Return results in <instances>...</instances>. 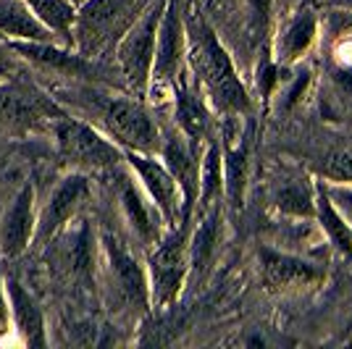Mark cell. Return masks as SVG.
<instances>
[{"instance_id":"obj_34","label":"cell","mask_w":352,"mask_h":349,"mask_svg":"<svg viewBox=\"0 0 352 349\" xmlns=\"http://www.w3.org/2000/svg\"><path fill=\"white\" fill-rule=\"evenodd\" d=\"M0 82H3V79H0Z\"/></svg>"},{"instance_id":"obj_3","label":"cell","mask_w":352,"mask_h":349,"mask_svg":"<svg viewBox=\"0 0 352 349\" xmlns=\"http://www.w3.org/2000/svg\"><path fill=\"white\" fill-rule=\"evenodd\" d=\"M190 229L192 221H184L174 229H166L161 239L147 252V284L150 305L166 310L179 300L192 271L190 262Z\"/></svg>"},{"instance_id":"obj_5","label":"cell","mask_w":352,"mask_h":349,"mask_svg":"<svg viewBox=\"0 0 352 349\" xmlns=\"http://www.w3.org/2000/svg\"><path fill=\"white\" fill-rule=\"evenodd\" d=\"M163 11H166V0H150L145 11L134 19L132 27L116 43L118 71L137 98H147V89H150V74L155 60V43H158Z\"/></svg>"},{"instance_id":"obj_27","label":"cell","mask_w":352,"mask_h":349,"mask_svg":"<svg viewBox=\"0 0 352 349\" xmlns=\"http://www.w3.org/2000/svg\"><path fill=\"white\" fill-rule=\"evenodd\" d=\"M248 11V27L258 40H268L271 19H274V0H245Z\"/></svg>"},{"instance_id":"obj_10","label":"cell","mask_w":352,"mask_h":349,"mask_svg":"<svg viewBox=\"0 0 352 349\" xmlns=\"http://www.w3.org/2000/svg\"><path fill=\"white\" fill-rule=\"evenodd\" d=\"M124 166L137 176L140 187L145 190L150 203L158 207L166 229H174L184 223V210H182V192L179 184L166 168L161 155H147L137 150H124Z\"/></svg>"},{"instance_id":"obj_30","label":"cell","mask_w":352,"mask_h":349,"mask_svg":"<svg viewBox=\"0 0 352 349\" xmlns=\"http://www.w3.org/2000/svg\"><path fill=\"white\" fill-rule=\"evenodd\" d=\"M8 315H11V307H8V294H6V278L0 276V331L8 328Z\"/></svg>"},{"instance_id":"obj_13","label":"cell","mask_w":352,"mask_h":349,"mask_svg":"<svg viewBox=\"0 0 352 349\" xmlns=\"http://www.w3.org/2000/svg\"><path fill=\"white\" fill-rule=\"evenodd\" d=\"M158 155H161L166 168L171 171V176L179 184L184 221H192L195 207H197V197H200V158H203V147L192 145L190 139L176 129L171 134H163V145Z\"/></svg>"},{"instance_id":"obj_6","label":"cell","mask_w":352,"mask_h":349,"mask_svg":"<svg viewBox=\"0 0 352 349\" xmlns=\"http://www.w3.org/2000/svg\"><path fill=\"white\" fill-rule=\"evenodd\" d=\"M150 0H87L76 8L74 19V45L79 56H92L103 45L113 40V34H124L132 21L147 8Z\"/></svg>"},{"instance_id":"obj_23","label":"cell","mask_w":352,"mask_h":349,"mask_svg":"<svg viewBox=\"0 0 352 349\" xmlns=\"http://www.w3.org/2000/svg\"><path fill=\"white\" fill-rule=\"evenodd\" d=\"M316 221H318L321 232L326 234L329 245L337 249L344 260L352 262V226L339 213V207L329 197V190L321 179L316 181Z\"/></svg>"},{"instance_id":"obj_24","label":"cell","mask_w":352,"mask_h":349,"mask_svg":"<svg viewBox=\"0 0 352 349\" xmlns=\"http://www.w3.org/2000/svg\"><path fill=\"white\" fill-rule=\"evenodd\" d=\"M274 210L284 218L316 221V181L289 179L274 194Z\"/></svg>"},{"instance_id":"obj_2","label":"cell","mask_w":352,"mask_h":349,"mask_svg":"<svg viewBox=\"0 0 352 349\" xmlns=\"http://www.w3.org/2000/svg\"><path fill=\"white\" fill-rule=\"evenodd\" d=\"M66 100L76 105L79 118L95 124L105 137H111L121 150H137L158 155L163 131L150 116L142 98L137 95H103L98 89H74Z\"/></svg>"},{"instance_id":"obj_1","label":"cell","mask_w":352,"mask_h":349,"mask_svg":"<svg viewBox=\"0 0 352 349\" xmlns=\"http://www.w3.org/2000/svg\"><path fill=\"white\" fill-rule=\"evenodd\" d=\"M184 24H187V63L197 76L203 95L221 116H250L252 102L248 89L219 34L195 11L184 16Z\"/></svg>"},{"instance_id":"obj_11","label":"cell","mask_w":352,"mask_h":349,"mask_svg":"<svg viewBox=\"0 0 352 349\" xmlns=\"http://www.w3.org/2000/svg\"><path fill=\"white\" fill-rule=\"evenodd\" d=\"M239 118L248 116H223L219 139L223 153V197L232 210L245 205L250 179V153H252V126H239Z\"/></svg>"},{"instance_id":"obj_31","label":"cell","mask_w":352,"mask_h":349,"mask_svg":"<svg viewBox=\"0 0 352 349\" xmlns=\"http://www.w3.org/2000/svg\"><path fill=\"white\" fill-rule=\"evenodd\" d=\"M342 341H350L352 344V305H350V310H347L344 326H342Z\"/></svg>"},{"instance_id":"obj_7","label":"cell","mask_w":352,"mask_h":349,"mask_svg":"<svg viewBox=\"0 0 352 349\" xmlns=\"http://www.w3.org/2000/svg\"><path fill=\"white\" fill-rule=\"evenodd\" d=\"M184 74H187V24L182 14V3L166 0L147 95L174 92L176 85L184 79Z\"/></svg>"},{"instance_id":"obj_15","label":"cell","mask_w":352,"mask_h":349,"mask_svg":"<svg viewBox=\"0 0 352 349\" xmlns=\"http://www.w3.org/2000/svg\"><path fill=\"white\" fill-rule=\"evenodd\" d=\"M37 234V210H34V187L24 184L11 200L3 223H0V252L3 258L14 260L34 245Z\"/></svg>"},{"instance_id":"obj_20","label":"cell","mask_w":352,"mask_h":349,"mask_svg":"<svg viewBox=\"0 0 352 349\" xmlns=\"http://www.w3.org/2000/svg\"><path fill=\"white\" fill-rule=\"evenodd\" d=\"M43 124V108L30 89L8 79L0 82V126L11 131H37Z\"/></svg>"},{"instance_id":"obj_25","label":"cell","mask_w":352,"mask_h":349,"mask_svg":"<svg viewBox=\"0 0 352 349\" xmlns=\"http://www.w3.org/2000/svg\"><path fill=\"white\" fill-rule=\"evenodd\" d=\"M32 8V14L43 21L47 30L66 45H74V19L76 5L72 0H24Z\"/></svg>"},{"instance_id":"obj_18","label":"cell","mask_w":352,"mask_h":349,"mask_svg":"<svg viewBox=\"0 0 352 349\" xmlns=\"http://www.w3.org/2000/svg\"><path fill=\"white\" fill-rule=\"evenodd\" d=\"M6 294H8V307L14 318L16 334L27 347H47V331H45V315L43 307L30 291L19 284V278H6Z\"/></svg>"},{"instance_id":"obj_21","label":"cell","mask_w":352,"mask_h":349,"mask_svg":"<svg viewBox=\"0 0 352 349\" xmlns=\"http://www.w3.org/2000/svg\"><path fill=\"white\" fill-rule=\"evenodd\" d=\"M0 37L30 40V43H56V34L32 14V8L24 0H0Z\"/></svg>"},{"instance_id":"obj_19","label":"cell","mask_w":352,"mask_h":349,"mask_svg":"<svg viewBox=\"0 0 352 349\" xmlns=\"http://www.w3.org/2000/svg\"><path fill=\"white\" fill-rule=\"evenodd\" d=\"M19 58L30 60L37 69L50 71L56 76H85L89 63L85 56H72L69 50L58 47L56 43H30V40H8Z\"/></svg>"},{"instance_id":"obj_4","label":"cell","mask_w":352,"mask_h":349,"mask_svg":"<svg viewBox=\"0 0 352 349\" xmlns=\"http://www.w3.org/2000/svg\"><path fill=\"white\" fill-rule=\"evenodd\" d=\"M53 134L60 160L72 171L95 174V171L118 168L124 163V150L85 118L63 113L53 121Z\"/></svg>"},{"instance_id":"obj_16","label":"cell","mask_w":352,"mask_h":349,"mask_svg":"<svg viewBox=\"0 0 352 349\" xmlns=\"http://www.w3.org/2000/svg\"><path fill=\"white\" fill-rule=\"evenodd\" d=\"M318 32H321L318 14L310 5L297 8L284 21L279 37L274 43V58L279 60L281 69H289V66H294V63H300V60L305 58L310 53V47L318 40Z\"/></svg>"},{"instance_id":"obj_26","label":"cell","mask_w":352,"mask_h":349,"mask_svg":"<svg viewBox=\"0 0 352 349\" xmlns=\"http://www.w3.org/2000/svg\"><path fill=\"white\" fill-rule=\"evenodd\" d=\"M316 174L326 184H352V150H329L316 160Z\"/></svg>"},{"instance_id":"obj_14","label":"cell","mask_w":352,"mask_h":349,"mask_svg":"<svg viewBox=\"0 0 352 349\" xmlns=\"http://www.w3.org/2000/svg\"><path fill=\"white\" fill-rule=\"evenodd\" d=\"M116 197L121 203V213H124L126 223L132 226V232L137 234V239L147 247H153L166 234V223L132 171H118Z\"/></svg>"},{"instance_id":"obj_28","label":"cell","mask_w":352,"mask_h":349,"mask_svg":"<svg viewBox=\"0 0 352 349\" xmlns=\"http://www.w3.org/2000/svg\"><path fill=\"white\" fill-rule=\"evenodd\" d=\"M326 190H329V197L334 200V205L339 207V213L352 226V184H326Z\"/></svg>"},{"instance_id":"obj_33","label":"cell","mask_w":352,"mask_h":349,"mask_svg":"<svg viewBox=\"0 0 352 349\" xmlns=\"http://www.w3.org/2000/svg\"><path fill=\"white\" fill-rule=\"evenodd\" d=\"M0 43H6V40H3V37H0Z\"/></svg>"},{"instance_id":"obj_29","label":"cell","mask_w":352,"mask_h":349,"mask_svg":"<svg viewBox=\"0 0 352 349\" xmlns=\"http://www.w3.org/2000/svg\"><path fill=\"white\" fill-rule=\"evenodd\" d=\"M21 71V58L14 53V47L6 43H0V79H14L16 74Z\"/></svg>"},{"instance_id":"obj_8","label":"cell","mask_w":352,"mask_h":349,"mask_svg":"<svg viewBox=\"0 0 352 349\" xmlns=\"http://www.w3.org/2000/svg\"><path fill=\"white\" fill-rule=\"evenodd\" d=\"M105 252V276L108 286L113 289V297L134 315H145L153 310L150 305V284H147V268L140 265L129 247L118 239L116 234L103 236Z\"/></svg>"},{"instance_id":"obj_22","label":"cell","mask_w":352,"mask_h":349,"mask_svg":"<svg viewBox=\"0 0 352 349\" xmlns=\"http://www.w3.org/2000/svg\"><path fill=\"white\" fill-rule=\"evenodd\" d=\"M216 205H226L223 197V153H221L219 134H213L203 147V158H200V197H197V213H206Z\"/></svg>"},{"instance_id":"obj_12","label":"cell","mask_w":352,"mask_h":349,"mask_svg":"<svg viewBox=\"0 0 352 349\" xmlns=\"http://www.w3.org/2000/svg\"><path fill=\"white\" fill-rule=\"evenodd\" d=\"M89 179L82 171H72L63 176L56 190L50 192L47 203L43 205L40 216H37V234H34V245H47L58 236L69 223H72L79 210L89 200Z\"/></svg>"},{"instance_id":"obj_32","label":"cell","mask_w":352,"mask_h":349,"mask_svg":"<svg viewBox=\"0 0 352 349\" xmlns=\"http://www.w3.org/2000/svg\"><path fill=\"white\" fill-rule=\"evenodd\" d=\"M334 8H344V11H352V0H334Z\"/></svg>"},{"instance_id":"obj_9","label":"cell","mask_w":352,"mask_h":349,"mask_svg":"<svg viewBox=\"0 0 352 349\" xmlns=\"http://www.w3.org/2000/svg\"><path fill=\"white\" fill-rule=\"evenodd\" d=\"M258 268L263 289L274 294H300L316 289L326 281V268L321 262H313L294 252L274 249L268 245L258 247Z\"/></svg>"},{"instance_id":"obj_17","label":"cell","mask_w":352,"mask_h":349,"mask_svg":"<svg viewBox=\"0 0 352 349\" xmlns=\"http://www.w3.org/2000/svg\"><path fill=\"white\" fill-rule=\"evenodd\" d=\"M174 121L176 129L182 131L192 145L206 147L213 137V118L208 111L206 98L192 87L187 79H182L174 87Z\"/></svg>"}]
</instances>
